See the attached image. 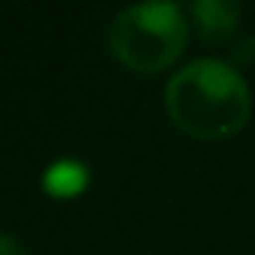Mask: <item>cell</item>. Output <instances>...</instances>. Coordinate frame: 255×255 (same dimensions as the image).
Masks as SVG:
<instances>
[{"label":"cell","instance_id":"5","mask_svg":"<svg viewBox=\"0 0 255 255\" xmlns=\"http://www.w3.org/2000/svg\"><path fill=\"white\" fill-rule=\"evenodd\" d=\"M0 255H30V252H27V246L15 234L0 231Z\"/></svg>","mask_w":255,"mask_h":255},{"label":"cell","instance_id":"2","mask_svg":"<svg viewBox=\"0 0 255 255\" xmlns=\"http://www.w3.org/2000/svg\"><path fill=\"white\" fill-rule=\"evenodd\" d=\"M108 51L135 72L171 66L189 39L186 12L171 0H150L120 9L108 24Z\"/></svg>","mask_w":255,"mask_h":255},{"label":"cell","instance_id":"1","mask_svg":"<svg viewBox=\"0 0 255 255\" xmlns=\"http://www.w3.org/2000/svg\"><path fill=\"white\" fill-rule=\"evenodd\" d=\"M165 108L186 135L222 141L249 123L252 93L237 66L219 57H198L168 78Z\"/></svg>","mask_w":255,"mask_h":255},{"label":"cell","instance_id":"3","mask_svg":"<svg viewBox=\"0 0 255 255\" xmlns=\"http://www.w3.org/2000/svg\"><path fill=\"white\" fill-rule=\"evenodd\" d=\"M189 18L207 45H225L240 27V3H231V0H195V3H189Z\"/></svg>","mask_w":255,"mask_h":255},{"label":"cell","instance_id":"4","mask_svg":"<svg viewBox=\"0 0 255 255\" xmlns=\"http://www.w3.org/2000/svg\"><path fill=\"white\" fill-rule=\"evenodd\" d=\"M87 165L72 159V156H63V159H54L45 174H42V186L51 192V195H75L84 189L87 183Z\"/></svg>","mask_w":255,"mask_h":255}]
</instances>
